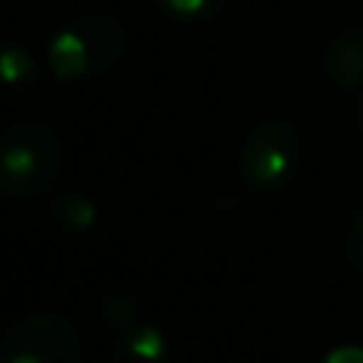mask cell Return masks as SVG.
Wrapping results in <instances>:
<instances>
[{"label": "cell", "instance_id": "4fadbf2b", "mask_svg": "<svg viewBox=\"0 0 363 363\" xmlns=\"http://www.w3.org/2000/svg\"><path fill=\"white\" fill-rule=\"evenodd\" d=\"M357 128L363 134V89H360V99H357Z\"/></svg>", "mask_w": 363, "mask_h": 363}, {"label": "cell", "instance_id": "5bb4252c", "mask_svg": "<svg viewBox=\"0 0 363 363\" xmlns=\"http://www.w3.org/2000/svg\"><path fill=\"white\" fill-rule=\"evenodd\" d=\"M360 32H363V29H360Z\"/></svg>", "mask_w": 363, "mask_h": 363}, {"label": "cell", "instance_id": "6da1fadb", "mask_svg": "<svg viewBox=\"0 0 363 363\" xmlns=\"http://www.w3.org/2000/svg\"><path fill=\"white\" fill-rule=\"evenodd\" d=\"M128 51V32L118 19L86 13L51 35L45 61L48 70L64 83L96 80V77L112 74Z\"/></svg>", "mask_w": 363, "mask_h": 363}, {"label": "cell", "instance_id": "5b68a950", "mask_svg": "<svg viewBox=\"0 0 363 363\" xmlns=\"http://www.w3.org/2000/svg\"><path fill=\"white\" fill-rule=\"evenodd\" d=\"M322 70L341 89L363 86V32L345 29L322 51Z\"/></svg>", "mask_w": 363, "mask_h": 363}, {"label": "cell", "instance_id": "7a4b0ae2", "mask_svg": "<svg viewBox=\"0 0 363 363\" xmlns=\"http://www.w3.org/2000/svg\"><path fill=\"white\" fill-rule=\"evenodd\" d=\"M64 169V140L38 121H16L0 131V194L38 198Z\"/></svg>", "mask_w": 363, "mask_h": 363}, {"label": "cell", "instance_id": "3957f363", "mask_svg": "<svg viewBox=\"0 0 363 363\" xmlns=\"http://www.w3.org/2000/svg\"><path fill=\"white\" fill-rule=\"evenodd\" d=\"M300 153V134L287 118H264L245 134L239 147V179L258 194H274L294 179Z\"/></svg>", "mask_w": 363, "mask_h": 363}, {"label": "cell", "instance_id": "7c38bea8", "mask_svg": "<svg viewBox=\"0 0 363 363\" xmlns=\"http://www.w3.org/2000/svg\"><path fill=\"white\" fill-rule=\"evenodd\" d=\"M322 363H363V347L347 345V347H335Z\"/></svg>", "mask_w": 363, "mask_h": 363}, {"label": "cell", "instance_id": "ba28073f", "mask_svg": "<svg viewBox=\"0 0 363 363\" xmlns=\"http://www.w3.org/2000/svg\"><path fill=\"white\" fill-rule=\"evenodd\" d=\"M96 315L112 335H121L138 325V300L128 290H106L96 300Z\"/></svg>", "mask_w": 363, "mask_h": 363}, {"label": "cell", "instance_id": "52a82bcc", "mask_svg": "<svg viewBox=\"0 0 363 363\" xmlns=\"http://www.w3.org/2000/svg\"><path fill=\"white\" fill-rule=\"evenodd\" d=\"M99 211H96L93 198H86L83 191H64L57 198H51V220L61 226L64 233H83L96 223Z\"/></svg>", "mask_w": 363, "mask_h": 363}, {"label": "cell", "instance_id": "8fae6325", "mask_svg": "<svg viewBox=\"0 0 363 363\" xmlns=\"http://www.w3.org/2000/svg\"><path fill=\"white\" fill-rule=\"evenodd\" d=\"M341 249H345L347 264H351L354 271H360V274H363V207H360L357 213H354L351 220H347V226H345V242H341Z\"/></svg>", "mask_w": 363, "mask_h": 363}, {"label": "cell", "instance_id": "8992f818", "mask_svg": "<svg viewBox=\"0 0 363 363\" xmlns=\"http://www.w3.org/2000/svg\"><path fill=\"white\" fill-rule=\"evenodd\" d=\"M108 363H172V347L157 325H134L115 335Z\"/></svg>", "mask_w": 363, "mask_h": 363}, {"label": "cell", "instance_id": "30bf717a", "mask_svg": "<svg viewBox=\"0 0 363 363\" xmlns=\"http://www.w3.org/2000/svg\"><path fill=\"white\" fill-rule=\"evenodd\" d=\"M160 13H166L176 23H204V19L223 13L230 0H153Z\"/></svg>", "mask_w": 363, "mask_h": 363}, {"label": "cell", "instance_id": "9c48e42d", "mask_svg": "<svg viewBox=\"0 0 363 363\" xmlns=\"http://www.w3.org/2000/svg\"><path fill=\"white\" fill-rule=\"evenodd\" d=\"M38 74V64L26 45H0V83L4 86H26Z\"/></svg>", "mask_w": 363, "mask_h": 363}, {"label": "cell", "instance_id": "277c9868", "mask_svg": "<svg viewBox=\"0 0 363 363\" xmlns=\"http://www.w3.org/2000/svg\"><path fill=\"white\" fill-rule=\"evenodd\" d=\"M83 341L61 313H29L0 335V363H80Z\"/></svg>", "mask_w": 363, "mask_h": 363}]
</instances>
